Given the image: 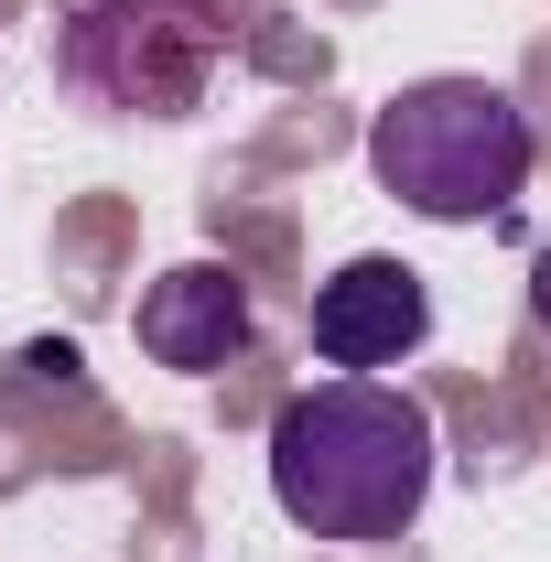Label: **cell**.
<instances>
[{"instance_id":"1","label":"cell","mask_w":551,"mask_h":562,"mask_svg":"<svg viewBox=\"0 0 551 562\" xmlns=\"http://www.w3.org/2000/svg\"><path fill=\"white\" fill-rule=\"evenodd\" d=\"M432 412H421L401 379H314L271 412V497L303 541H401L432 497Z\"/></svg>"},{"instance_id":"2","label":"cell","mask_w":551,"mask_h":562,"mask_svg":"<svg viewBox=\"0 0 551 562\" xmlns=\"http://www.w3.org/2000/svg\"><path fill=\"white\" fill-rule=\"evenodd\" d=\"M541 140H530V109L486 76H421L401 87L379 120H368V173L379 195H401L432 227H497L519 206Z\"/></svg>"},{"instance_id":"3","label":"cell","mask_w":551,"mask_h":562,"mask_svg":"<svg viewBox=\"0 0 551 562\" xmlns=\"http://www.w3.org/2000/svg\"><path fill=\"white\" fill-rule=\"evenodd\" d=\"M249 33V0H55V76L98 120H195Z\"/></svg>"},{"instance_id":"4","label":"cell","mask_w":551,"mask_h":562,"mask_svg":"<svg viewBox=\"0 0 551 562\" xmlns=\"http://www.w3.org/2000/svg\"><path fill=\"white\" fill-rule=\"evenodd\" d=\"M303 325H314V357H325V368H346V379H379V368H401V357L432 336V292H421L412 260L368 249V260H346V271L314 281Z\"/></svg>"},{"instance_id":"5","label":"cell","mask_w":551,"mask_h":562,"mask_svg":"<svg viewBox=\"0 0 551 562\" xmlns=\"http://www.w3.org/2000/svg\"><path fill=\"white\" fill-rule=\"evenodd\" d=\"M131 336H140L151 368H173V379H216V368L249 357V281L227 271V260H173V271L140 292Z\"/></svg>"},{"instance_id":"6","label":"cell","mask_w":551,"mask_h":562,"mask_svg":"<svg viewBox=\"0 0 551 562\" xmlns=\"http://www.w3.org/2000/svg\"><path fill=\"white\" fill-rule=\"evenodd\" d=\"M530 314H541V336H551V238L530 249Z\"/></svg>"}]
</instances>
